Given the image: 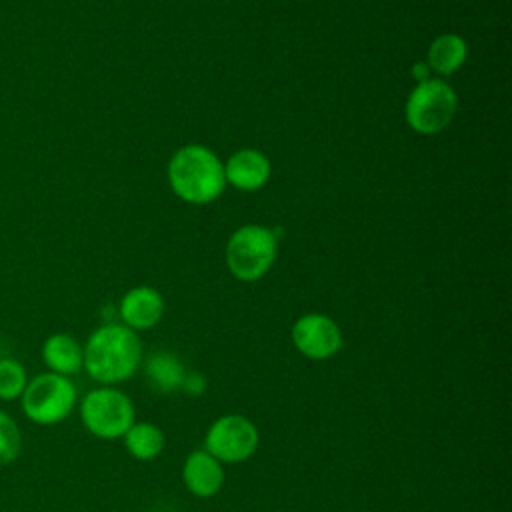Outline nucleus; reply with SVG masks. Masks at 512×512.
Wrapping results in <instances>:
<instances>
[{"instance_id": "f257e3e1", "label": "nucleus", "mask_w": 512, "mask_h": 512, "mask_svg": "<svg viewBox=\"0 0 512 512\" xmlns=\"http://www.w3.org/2000/svg\"><path fill=\"white\" fill-rule=\"evenodd\" d=\"M142 364V342L124 324L108 322L96 328L84 344V370L102 386L132 378Z\"/></svg>"}, {"instance_id": "f03ea898", "label": "nucleus", "mask_w": 512, "mask_h": 512, "mask_svg": "<svg viewBox=\"0 0 512 512\" xmlns=\"http://www.w3.org/2000/svg\"><path fill=\"white\" fill-rule=\"evenodd\" d=\"M172 190L190 204H208L216 200L224 186V164L202 144H188L174 152L168 164Z\"/></svg>"}, {"instance_id": "7ed1b4c3", "label": "nucleus", "mask_w": 512, "mask_h": 512, "mask_svg": "<svg viewBox=\"0 0 512 512\" xmlns=\"http://www.w3.org/2000/svg\"><path fill=\"white\" fill-rule=\"evenodd\" d=\"M80 420L92 436L118 440L136 422V410L126 392L114 386H98L82 398Z\"/></svg>"}, {"instance_id": "20e7f679", "label": "nucleus", "mask_w": 512, "mask_h": 512, "mask_svg": "<svg viewBox=\"0 0 512 512\" xmlns=\"http://www.w3.org/2000/svg\"><path fill=\"white\" fill-rule=\"evenodd\" d=\"M22 412L40 426H52L70 416L76 406V386L68 376L42 372L28 380L22 396Z\"/></svg>"}, {"instance_id": "39448f33", "label": "nucleus", "mask_w": 512, "mask_h": 512, "mask_svg": "<svg viewBox=\"0 0 512 512\" xmlns=\"http://www.w3.org/2000/svg\"><path fill=\"white\" fill-rule=\"evenodd\" d=\"M278 238L260 224H246L238 228L226 244V264L232 276L244 282L262 278L276 260Z\"/></svg>"}, {"instance_id": "423d86ee", "label": "nucleus", "mask_w": 512, "mask_h": 512, "mask_svg": "<svg viewBox=\"0 0 512 512\" xmlns=\"http://www.w3.org/2000/svg\"><path fill=\"white\" fill-rule=\"evenodd\" d=\"M458 98L452 86L440 78H428L416 84L406 100V120L420 134L444 130L456 114Z\"/></svg>"}, {"instance_id": "0eeeda50", "label": "nucleus", "mask_w": 512, "mask_h": 512, "mask_svg": "<svg viewBox=\"0 0 512 512\" xmlns=\"http://www.w3.org/2000/svg\"><path fill=\"white\" fill-rule=\"evenodd\" d=\"M260 444L256 424L242 414L218 416L204 434V450L220 464H240L250 460Z\"/></svg>"}, {"instance_id": "6e6552de", "label": "nucleus", "mask_w": 512, "mask_h": 512, "mask_svg": "<svg viewBox=\"0 0 512 512\" xmlns=\"http://www.w3.org/2000/svg\"><path fill=\"white\" fill-rule=\"evenodd\" d=\"M290 336L294 348L310 360H328L336 356L344 344L342 330L336 320L320 312L300 316L294 322Z\"/></svg>"}, {"instance_id": "1a4fd4ad", "label": "nucleus", "mask_w": 512, "mask_h": 512, "mask_svg": "<svg viewBox=\"0 0 512 512\" xmlns=\"http://www.w3.org/2000/svg\"><path fill=\"white\" fill-rule=\"evenodd\" d=\"M226 480L224 464H220L204 448L190 452L182 462V482L196 498L216 496Z\"/></svg>"}, {"instance_id": "9d476101", "label": "nucleus", "mask_w": 512, "mask_h": 512, "mask_svg": "<svg viewBox=\"0 0 512 512\" xmlns=\"http://www.w3.org/2000/svg\"><path fill=\"white\" fill-rule=\"evenodd\" d=\"M118 312L130 330H150L162 320L164 298L152 286H136L122 296Z\"/></svg>"}, {"instance_id": "9b49d317", "label": "nucleus", "mask_w": 512, "mask_h": 512, "mask_svg": "<svg viewBox=\"0 0 512 512\" xmlns=\"http://www.w3.org/2000/svg\"><path fill=\"white\" fill-rule=\"evenodd\" d=\"M270 160L264 152L254 148H242L234 152L224 164V178L234 188L252 192L262 188L270 178Z\"/></svg>"}, {"instance_id": "f8f14e48", "label": "nucleus", "mask_w": 512, "mask_h": 512, "mask_svg": "<svg viewBox=\"0 0 512 512\" xmlns=\"http://www.w3.org/2000/svg\"><path fill=\"white\" fill-rule=\"evenodd\" d=\"M42 360L50 372L70 378L84 368V346L72 334L56 332L44 340Z\"/></svg>"}, {"instance_id": "ddd939ff", "label": "nucleus", "mask_w": 512, "mask_h": 512, "mask_svg": "<svg viewBox=\"0 0 512 512\" xmlns=\"http://www.w3.org/2000/svg\"><path fill=\"white\" fill-rule=\"evenodd\" d=\"M126 452L140 462L158 458L166 446V438L160 426L152 422H134L122 436Z\"/></svg>"}, {"instance_id": "4468645a", "label": "nucleus", "mask_w": 512, "mask_h": 512, "mask_svg": "<svg viewBox=\"0 0 512 512\" xmlns=\"http://www.w3.org/2000/svg\"><path fill=\"white\" fill-rule=\"evenodd\" d=\"M466 42L458 34H440L428 48V68L440 76L456 72L466 62Z\"/></svg>"}, {"instance_id": "2eb2a0df", "label": "nucleus", "mask_w": 512, "mask_h": 512, "mask_svg": "<svg viewBox=\"0 0 512 512\" xmlns=\"http://www.w3.org/2000/svg\"><path fill=\"white\" fill-rule=\"evenodd\" d=\"M146 376L154 388L162 392H172L176 388H182L186 370H184V364L174 354L158 352L148 358Z\"/></svg>"}, {"instance_id": "dca6fc26", "label": "nucleus", "mask_w": 512, "mask_h": 512, "mask_svg": "<svg viewBox=\"0 0 512 512\" xmlns=\"http://www.w3.org/2000/svg\"><path fill=\"white\" fill-rule=\"evenodd\" d=\"M28 384L26 368L14 358L0 360V398L2 400H16L22 396Z\"/></svg>"}, {"instance_id": "f3484780", "label": "nucleus", "mask_w": 512, "mask_h": 512, "mask_svg": "<svg viewBox=\"0 0 512 512\" xmlns=\"http://www.w3.org/2000/svg\"><path fill=\"white\" fill-rule=\"evenodd\" d=\"M22 452V436L16 420L0 410V466L14 462Z\"/></svg>"}]
</instances>
